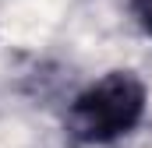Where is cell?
<instances>
[{"label":"cell","mask_w":152,"mask_h":148,"mask_svg":"<svg viewBox=\"0 0 152 148\" xmlns=\"http://www.w3.org/2000/svg\"><path fill=\"white\" fill-rule=\"evenodd\" d=\"M145 102V85L134 71H110L71 99L64 123L78 145H113L142 123Z\"/></svg>","instance_id":"obj_1"},{"label":"cell","mask_w":152,"mask_h":148,"mask_svg":"<svg viewBox=\"0 0 152 148\" xmlns=\"http://www.w3.org/2000/svg\"><path fill=\"white\" fill-rule=\"evenodd\" d=\"M131 18L145 36H152V0H131Z\"/></svg>","instance_id":"obj_2"}]
</instances>
